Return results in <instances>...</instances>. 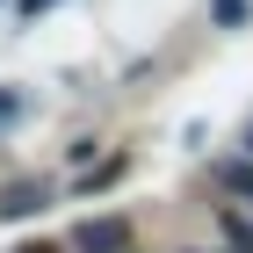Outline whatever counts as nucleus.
Wrapping results in <instances>:
<instances>
[{"label":"nucleus","mask_w":253,"mask_h":253,"mask_svg":"<svg viewBox=\"0 0 253 253\" xmlns=\"http://www.w3.org/2000/svg\"><path fill=\"white\" fill-rule=\"evenodd\" d=\"M246 145H253V137H246Z\"/></svg>","instance_id":"obj_7"},{"label":"nucleus","mask_w":253,"mask_h":253,"mask_svg":"<svg viewBox=\"0 0 253 253\" xmlns=\"http://www.w3.org/2000/svg\"><path fill=\"white\" fill-rule=\"evenodd\" d=\"M80 253H130V224L123 217H87L80 224Z\"/></svg>","instance_id":"obj_1"},{"label":"nucleus","mask_w":253,"mask_h":253,"mask_svg":"<svg viewBox=\"0 0 253 253\" xmlns=\"http://www.w3.org/2000/svg\"><path fill=\"white\" fill-rule=\"evenodd\" d=\"M217 181H224V188H239V195H253V167H239V159H232V167H217Z\"/></svg>","instance_id":"obj_3"},{"label":"nucleus","mask_w":253,"mask_h":253,"mask_svg":"<svg viewBox=\"0 0 253 253\" xmlns=\"http://www.w3.org/2000/svg\"><path fill=\"white\" fill-rule=\"evenodd\" d=\"M239 15H246V0H217V22H224V29H232Z\"/></svg>","instance_id":"obj_4"},{"label":"nucleus","mask_w":253,"mask_h":253,"mask_svg":"<svg viewBox=\"0 0 253 253\" xmlns=\"http://www.w3.org/2000/svg\"><path fill=\"white\" fill-rule=\"evenodd\" d=\"M43 7H58V0H22V15H43Z\"/></svg>","instance_id":"obj_5"},{"label":"nucleus","mask_w":253,"mask_h":253,"mask_svg":"<svg viewBox=\"0 0 253 253\" xmlns=\"http://www.w3.org/2000/svg\"><path fill=\"white\" fill-rule=\"evenodd\" d=\"M15 109H22V101H15V94H0V123H7V116H15Z\"/></svg>","instance_id":"obj_6"},{"label":"nucleus","mask_w":253,"mask_h":253,"mask_svg":"<svg viewBox=\"0 0 253 253\" xmlns=\"http://www.w3.org/2000/svg\"><path fill=\"white\" fill-rule=\"evenodd\" d=\"M37 203H43V188H15V195H7V203H0V210H7V217H29V210H37Z\"/></svg>","instance_id":"obj_2"}]
</instances>
